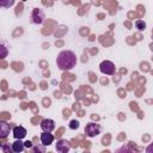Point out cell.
<instances>
[{"label":"cell","instance_id":"1","mask_svg":"<svg viewBox=\"0 0 153 153\" xmlns=\"http://www.w3.org/2000/svg\"><path fill=\"white\" fill-rule=\"evenodd\" d=\"M56 65L60 71H71L76 66V55L72 50H62L56 57Z\"/></svg>","mask_w":153,"mask_h":153},{"label":"cell","instance_id":"2","mask_svg":"<svg viewBox=\"0 0 153 153\" xmlns=\"http://www.w3.org/2000/svg\"><path fill=\"white\" fill-rule=\"evenodd\" d=\"M30 20L32 24H42L45 20V13L42 8H33L30 14Z\"/></svg>","mask_w":153,"mask_h":153},{"label":"cell","instance_id":"3","mask_svg":"<svg viewBox=\"0 0 153 153\" xmlns=\"http://www.w3.org/2000/svg\"><path fill=\"white\" fill-rule=\"evenodd\" d=\"M100 130H102V127L98 123H94V122H90L85 127V133L88 137H94V136L99 135Z\"/></svg>","mask_w":153,"mask_h":153},{"label":"cell","instance_id":"4","mask_svg":"<svg viewBox=\"0 0 153 153\" xmlns=\"http://www.w3.org/2000/svg\"><path fill=\"white\" fill-rule=\"evenodd\" d=\"M99 71H100L103 74H106V75H114L116 68H115V65H114L111 61H109V60H104V61H102L100 65H99Z\"/></svg>","mask_w":153,"mask_h":153},{"label":"cell","instance_id":"5","mask_svg":"<svg viewBox=\"0 0 153 153\" xmlns=\"http://www.w3.org/2000/svg\"><path fill=\"white\" fill-rule=\"evenodd\" d=\"M41 129L43 131H50L51 133L55 129V122L50 118H44L41 122Z\"/></svg>","mask_w":153,"mask_h":153},{"label":"cell","instance_id":"6","mask_svg":"<svg viewBox=\"0 0 153 153\" xmlns=\"http://www.w3.org/2000/svg\"><path fill=\"white\" fill-rule=\"evenodd\" d=\"M71 149V142L65 140V139H61L57 141L56 143V151L57 152H61V153H66Z\"/></svg>","mask_w":153,"mask_h":153},{"label":"cell","instance_id":"7","mask_svg":"<svg viewBox=\"0 0 153 153\" xmlns=\"http://www.w3.org/2000/svg\"><path fill=\"white\" fill-rule=\"evenodd\" d=\"M53 141H54V135L50 134V131H43V133L41 134V142H42V145H43L44 147L51 145Z\"/></svg>","mask_w":153,"mask_h":153},{"label":"cell","instance_id":"8","mask_svg":"<svg viewBox=\"0 0 153 153\" xmlns=\"http://www.w3.org/2000/svg\"><path fill=\"white\" fill-rule=\"evenodd\" d=\"M11 127L7 122L5 121H0V139H6L10 134Z\"/></svg>","mask_w":153,"mask_h":153},{"label":"cell","instance_id":"9","mask_svg":"<svg viewBox=\"0 0 153 153\" xmlns=\"http://www.w3.org/2000/svg\"><path fill=\"white\" fill-rule=\"evenodd\" d=\"M13 136L14 139H24L26 136V129L22 126H17L13 128Z\"/></svg>","mask_w":153,"mask_h":153},{"label":"cell","instance_id":"10","mask_svg":"<svg viewBox=\"0 0 153 153\" xmlns=\"http://www.w3.org/2000/svg\"><path fill=\"white\" fill-rule=\"evenodd\" d=\"M11 148H12V152H16V153H20L24 151V142L22 141V139H16L14 142H12L11 145Z\"/></svg>","mask_w":153,"mask_h":153},{"label":"cell","instance_id":"11","mask_svg":"<svg viewBox=\"0 0 153 153\" xmlns=\"http://www.w3.org/2000/svg\"><path fill=\"white\" fill-rule=\"evenodd\" d=\"M16 0H0V7L1 8H10L14 5Z\"/></svg>","mask_w":153,"mask_h":153},{"label":"cell","instance_id":"12","mask_svg":"<svg viewBox=\"0 0 153 153\" xmlns=\"http://www.w3.org/2000/svg\"><path fill=\"white\" fill-rule=\"evenodd\" d=\"M7 55H8V49H7V47H6L5 44L0 43V59L6 57Z\"/></svg>","mask_w":153,"mask_h":153},{"label":"cell","instance_id":"13","mask_svg":"<svg viewBox=\"0 0 153 153\" xmlns=\"http://www.w3.org/2000/svg\"><path fill=\"white\" fill-rule=\"evenodd\" d=\"M135 26H136V29L139 31H143L146 29V23L143 20H136L135 22Z\"/></svg>","mask_w":153,"mask_h":153},{"label":"cell","instance_id":"14","mask_svg":"<svg viewBox=\"0 0 153 153\" xmlns=\"http://www.w3.org/2000/svg\"><path fill=\"white\" fill-rule=\"evenodd\" d=\"M79 122L76 121V120H72V121H69V128L72 129V130H75V129H78L79 128Z\"/></svg>","mask_w":153,"mask_h":153},{"label":"cell","instance_id":"15","mask_svg":"<svg viewBox=\"0 0 153 153\" xmlns=\"http://www.w3.org/2000/svg\"><path fill=\"white\" fill-rule=\"evenodd\" d=\"M32 151H33V152H37V151H38V152H44V151H45V148H44V146H43V147L37 146V147H33V148H32Z\"/></svg>","mask_w":153,"mask_h":153},{"label":"cell","instance_id":"16","mask_svg":"<svg viewBox=\"0 0 153 153\" xmlns=\"http://www.w3.org/2000/svg\"><path fill=\"white\" fill-rule=\"evenodd\" d=\"M1 149H2V151H5V152H11V151H12V148H11L8 145H5V146H2V147H1Z\"/></svg>","mask_w":153,"mask_h":153},{"label":"cell","instance_id":"17","mask_svg":"<svg viewBox=\"0 0 153 153\" xmlns=\"http://www.w3.org/2000/svg\"><path fill=\"white\" fill-rule=\"evenodd\" d=\"M24 147H26V148H32V142H31V141H25V142H24Z\"/></svg>","mask_w":153,"mask_h":153},{"label":"cell","instance_id":"18","mask_svg":"<svg viewBox=\"0 0 153 153\" xmlns=\"http://www.w3.org/2000/svg\"><path fill=\"white\" fill-rule=\"evenodd\" d=\"M1 147H2V143H1V142H0V149H1Z\"/></svg>","mask_w":153,"mask_h":153}]
</instances>
